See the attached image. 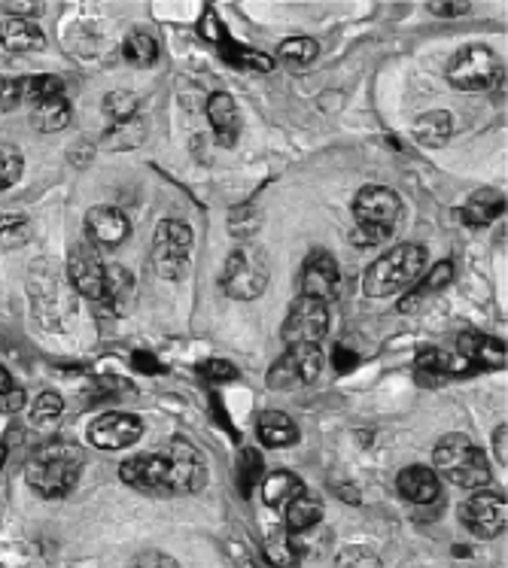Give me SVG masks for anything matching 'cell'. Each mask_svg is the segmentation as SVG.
Masks as SVG:
<instances>
[{"label":"cell","instance_id":"7dc6e473","mask_svg":"<svg viewBox=\"0 0 508 568\" xmlns=\"http://www.w3.org/2000/svg\"><path fill=\"white\" fill-rule=\"evenodd\" d=\"M22 408H25V389L13 386L10 392L0 395V411H4V414H19Z\"/></svg>","mask_w":508,"mask_h":568},{"label":"cell","instance_id":"9c48e42d","mask_svg":"<svg viewBox=\"0 0 508 568\" xmlns=\"http://www.w3.org/2000/svg\"><path fill=\"white\" fill-rule=\"evenodd\" d=\"M323 368V353L320 347H289L271 368H268V386L283 392V389H299L317 380Z\"/></svg>","mask_w":508,"mask_h":568},{"label":"cell","instance_id":"816d5d0a","mask_svg":"<svg viewBox=\"0 0 508 568\" xmlns=\"http://www.w3.org/2000/svg\"><path fill=\"white\" fill-rule=\"evenodd\" d=\"M4 10H10L13 19H25L28 13H43V4H4Z\"/></svg>","mask_w":508,"mask_h":568},{"label":"cell","instance_id":"7402d4cb","mask_svg":"<svg viewBox=\"0 0 508 568\" xmlns=\"http://www.w3.org/2000/svg\"><path fill=\"white\" fill-rule=\"evenodd\" d=\"M262 490V502L271 505V508H286L296 496L305 493V483L293 474V471H271L262 477L259 483Z\"/></svg>","mask_w":508,"mask_h":568},{"label":"cell","instance_id":"277c9868","mask_svg":"<svg viewBox=\"0 0 508 568\" xmlns=\"http://www.w3.org/2000/svg\"><path fill=\"white\" fill-rule=\"evenodd\" d=\"M271 280V262L265 256L262 247L256 243H241L238 250H232V256L226 259L223 268V292L235 301H253L268 289Z\"/></svg>","mask_w":508,"mask_h":568},{"label":"cell","instance_id":"ac0fdd59","mask_svg":"<svg viewBox=\"0 0 508 568\" xmlns=\"http://www.w3.org/2000/svg\"><path fill=\"white\" fill-rule=\"evenodd\" d=\"M396 490L405 502L429 505V502L439 499V474L426 465H408L396 477Z\"/></svg>","mask_w":508,"mask_h":568},{"label":"cell","instance_id":"30bf717a","mask_svg":"<svg viewBox=\"0 0 508 568\" xmlns=\"http://www.w3.org/2000/svg\"><path fill=\"white\" fill-rule=\"evenodd\" d=\"M119 477L134 486L137 493L147 496H165L171 499V474H168V459L165 453H137L119 465Z\"/></svg>","mask_w":508,"mask_h":568},{"label":"cell","instance_id":"4fadbf2b","mask_svg":"<svg viewBox=\"0 0 508 568\" xmlns=\"http://www.w3.org/2000/svg\"><path fill=\"white\" fill-rule=\"evenodd\" d=\"M402 213V201L387 186H366L359 189L353 201L356 225H375V228H393Z\"/></svg>","mask_w":508,"mask_h":568},{"label":"cell","instance_id":"681fc988","mask_svg":"<svg viewBox=\"0 0 508 568\" xmlns=\"http://www.w3.org/2000/svg\"><path fill=\"white\" fill-rule=\"evenodd\" d=\"M332 362H335V371H338V374H347L350 368H356L359 356H356V353H350L347 347H335V353H332Z\"/></svg>","mask_w":508,"mask_h":568},{"label":"cell","instance_id":"5bb4252c","mask_svg":"<svg viewBox=\"0 0 508 568\" xmlns=\"http://www.w3.org/2000/svg\"><path fill=\"white\" fill-rule=\"evenodd\" d=\"M341 292V271L338 262L326 250H314L302 265V295L320 298L332 304Z\"/></svg>","mask_w":508,"mask_h":568},{"label":"cell","instance_id":"44dd1931","mask_svg":"<svg viewBox=\"0 0 508 568\" xmlns=\"http://www.w3.org/2000/svg\"><path fill=\"white\" fill-rule=\"evenodd\" d=\"M502 213H505V195H499L496 189H481V192H475V195L463 204L460 219H463L469 228H484V225L496 222Z\"/></svg>","mask_w":508,"mask_h":568},{"label":"cell","instance_id":"e575fe53","mask_svg":"<svg viewBox=\"0 0 508 568\" xmlns=\"http://www.w3.org/2000/svg\"><path fill=\"white\" fill-rule=\"evenodd\" d=\"M22 171H25V158H22L19 146L0 143V192L16 186L22 180Z\"/></svg>","mask_w":508,"mask_h":568},{"label":"cell","instance_id":"83f0119b","mask_svg":"<svg viewBox=\"0 0 508 568\" xmlns=\"http://www.w3.org/2000/svg\"><path fill=\"white\" fill-rule=\"evenodd\" d=\"M122 55L134 64V67H153L156 58H159V43L153 34H143V31H134L125 37L122 43Z\"/></svg>","mask_w":508,"mask_h":568},{"label":"cell","instance_id":"d6a6232c","mask_svg":"<svg viewBox=\"0 0 508 568\" xmlns=\"http://www.w3.org/2000/svg\"><path fill=\"white\" fill-rule=\"evenodd\" d=\"M28 240H31V225L25 216H16V213L0 216V253L19 250Z\"/></svg>","mask_w":508,"mask_h":568},{"label":"cell","instance_id":"ee69618b","mask_svg":"<svg viewBox=\"0 0 508 568\" xmlns=\"http://www.w3.org/2000/svg\"><path fill=\"white\" fill-rule=\"evenodd\" d=\"M198 31H201V37H204V40H210V43H216V46L229 40V37H226V28H223V22H220V16H216L213 10H207V13L201 16Z\"/></svg>","mask_w":508,"mask_h":568},{"label":"cell","instance_id":"1f68e13d","mask_svg":"<svg viewBox=\"0 0 508 568\" xmlns=\"http://www.w3.org/2000/svg\"><path fill=\"white\" fill-rule=\"evenodd\" d=\"M262 553H265V559H268L274 568H299V562H302V556L296 553V547H293V541H289L286 532L268 535Z\"/></svg>","mask_w":508,"mask_h":568},{"label":"cell","instance_id":"f6af8a7d","mask_svg":"<svg viewBox=\"0 0 508 568\" xmlns=\"http://www.w3.org/2000/svg\"><path fill=\"white\" fill-rule=\"evenodd\" d=\"M134 568H180V565L168 553H162V550H143L134 559Z\"/></svg>","mask_w":508,"mask_h":568},{"label":"cell","instance_id":"8fae6325","mask_svg":"<svg viewBox=\"0 0 508 568\" xmlns=\"http://www.w3.org/2000/svg\"><path fill=\"white\" fill-rule=\"evenodd\" d=\"M505 496L499 493H487V490H475V496H469L460 505V520L463 526L478 535V538H496L505 532Z\"/></svg>","mask_w":508,"mask_h":568},{"label":"cell","instance_id":"74e56055","mask_svg":"<svg viewBox=\"0 0 508 568\" xmlns=\"http://www.w3.org/2000/svg\"><path fill=\"white\" fill-rule=\"evenodd\" d=\"M104 113L113 122H131L134 113H137V95H131V92H110V95H104Z\"/></svg>","mask_w":508,"mask_h":568},{"label":"cell","instance_id":"9a60e30c","mask_svg":"<svg viewBox=\"0 0 508 568\" xmlns=\"http://www.w3.org/2000/svg\"><path fill=\"white\" fill-rule=\"evenodd\" d=\"M143 435V423L131 414H122V411H113V414H104L98 417L92 426H89V441L92 447L98 450H122V447H131L137 444Z\"/></svg>","mask_w":508,"mask_h":568},{"label":"cell","instance_id":"60d3db41","mask_svg":"<svg viewBox=\"0 0 508 568\" xmlns=\"http://www.w3.org/2000/svg\"><path fill=\"white\" fill-rule=\"evenodd\" d=\"M19 104H25V83H22V79H4V76H0V113H10Z\"/></svg>","mask_w":508,"mask_h":568},{"label":"cell","instance_id":"4dcf8cb0","mask_svg":"<svg viewBox=\"0 0 508 568\" xmlns=\"http://www.w3.org/2000/svg\"><path fill=\"white\" fill-rule=\"evenodd\" d=\"M220 52H223V58L232 64V67H247V70H262V73H268V70H274V61L265 55V52H256V49H247V46H241V43H232V40H226V43H220Z\"/></svg>","mask_w":508,"mask_h":568},{"label":"cell","instance_id":"603a6c76","mask_svg":"<svg viewBox=\"0 0 508 568\" xmlns=\"http://www.w3.org/2000/svg\"><path fill=\"white\" fill-rule=\"evenodd\" d=\"M0 46L10 52H37L46 46V37L28 19H7L0 22Z\"/></svg>","mask_w":508,"mask_h":568},{"label":"cell","instance_id":"d590c367","mask_svg":"<svg viewBox=\"0 0 508 568\" xmlns=\"http://www.w3.org/2000/svg\"><path fill=\"white\" fill-rule=\"evenodd\" d=\"M451 280H454V265H451V262H439V265H435V268L429 271V277L423 280L420 292H417V295H411L408 301H402V304H399V310H411V307L417 304V298H420V295H432V292H439V289H445Z\"/></svg>","mask_w":508,"mask_h":568},{"label":"cell","instance_id":"c3c4849f","mask_svg":"<svg viewBox=\"0 0 508 568\" xmlns=\"http://www.w3.org/2000/svg\"><path fill=\"white\" fill-rule=\"evenodd\" d=\"M426 10L435 16H466L472 4H439V0H432V4H426Z\"/></svg>","mask_w":508,"mask_h":568},{"label":"cell","instance_id":"2e32d148","mask_svg":"<svg viewBox=\"0 0 508 568\" xmlns=\"http://www.w3.org/2000/svg\"><path fill=\"white\" fill-rule=\"evenodd\" d=\"M131 222L119 207H92L86 213V234L92 240V247H104L113 250L128 237Z\"/></svg>","mask_w":508,"mask_h":568},{"label":"cell","instance_id":"8992f818","mask_svg":"<svg viewBox=\"0 0 508 568\" xmlns=\"http://www.w3.org/2000/svg\"><path fill=\"white\" fill-rule=\"evenodd\" d=\"M192 228L180 219H162L153 237V265L168 280H183L189 271L192 253Z\"/></svg>","mask_w":508,"mask_h":568},{"label":"cell","instance_id":"f35d334b","mask_svg":"<svg viewBox=\"0 0 508 568\" xmlns=\"http://www.w3.org/2000/svg\"><path fill=\"white\" fill-rule=\"evenodd\" d=\"M335 568H384L369 547H344L335 556Z\"/></svg>","mask_w":508,"mask_h":568},{"label":"cell","instance_id":"484cf974","mask_svg":"<svg viewBox=\"0 0 508 568\" xmlns=\"http://www.w3.org/2000/svg\"><path fill=\"white\" fill-rule=\"evenodd\" d=\"M323 523V502L314 496V493H302L296 496L293 502L286 505V532L296 535V532H305L311 526Z\"/></svg>","mask_w":508,"mask_h":568},{"label":"cell","instance_id":"5b68a950","mask_svg":"<svg viewBox=\"0 0 508 568\" xmlns=\"http://www.w3.org/2000/svg\"><path fill=\"white\" fill-rule=\"evenodd\" d=\"M505 79V67H499L496 55L487 46H463L451 67H448V83L460 92H487Z\"/></svg>","mask_w":508,"mask_h":568},{"label":"cell","instance_id":"b9f144b4","mask_svg":"<svg viewBox=\"0 0 508 568\" xmlns=\"http://www.w3.org/2000/svg\"><path fill=\"white\" fill-rule=\"evenodd\" d=\"M393 228H375V225H356L350 231V243L356 247H381L384 240H390Z\"/></svg>","mask_w":508,"mask_h":568},{"label":"cell","instance_id":"6da1fadb","mask_svg":"<svg viewBox=\"0 0 508 568\" xmlns=\"http://www.w3.org/2000/svg\"><path fill=\"white\" fill-rule=\"evenodd\" d=\"M83 450L70 441H55L46 444L25 468V480L31 490H37L43 499H61L74 490V483L80 480L83 471Z\"/></svg>","mask_w":508,"mask_h":568},{"label":"cell","instance_id":"ba28073f","mask_svg":"<svg viewBox=\"0 0 508 568\" xmlns=\"http://www.w3.org/2000/svg\"><path fill=\"white\" fill-rule=\"evenodd\" d=\"M162 453L168 459L171 496H195V493L204 490V483H207V462H204V456L186 438H171Z\"/></svg>","mask_w":508,"mask_h":568},{"label":"cell","instance_id":"d6986e66","mask_svg":"<svg viewBox=\"0 0 508 568\" xmlns=\"http://www.w3.org/2000/svg\"><path fill=\"white\" fill-rule=\"evenodd\" d=\"M457 353L472 368H505V344L478 332H463L457 341Z\"/></svg>","mask_w":508,"mask_h":568},{"label":"cell","instance_id":"f546056e","mask_svg":"<svg viewBox=\"0 0 508 568\" xmlns=\"http://www.w3.org/2000/svg\"><path fill=\"white\" fill-rule=\"evenodd\" d=\"M67 122H70V104H67V98L40 104V107H34V113H31V125H34L37 131H43V134L61 131Z\"/></svg>","mask_w":508,"mask_h":568},{"label":"cell","instance_id":"db71d44e","mask_svg":"<svg viewBox=\"0 0 508 568\" xmlns=\"http://www.w3.org/2000/svg\"><path fill=\"white\" fill-rule=\"evenodd\" d=\"M4 459H7V447L0 444V465H4Z\"/></svg>","mask_w":508,"mask_h":568},{"label":"cell","instance_id":"ffe728a7","mask_svg":"<svg viewBox=\"0 0 508 568\" xmlns=\"http://www.w3.org/2000/svg\"><path fill=\"white\" fill-rule=\"evenodd\" d=\"M134 301V277L122 265H104V292L101 304H107L113 313H128Z\"/></svg>","mask_w":508,"mask_h":568},{"label":"cell","instance_id":"bcb514c9","mask_svg":"<svg viewBox=\"0 0 508 568\" xmlns=\"http://www.w3.org/2000/svg\"><path fill=\"white\" fill-rule=\"evenodd\" d=\"M131 365L140 371V374H150V377H156V374H165V365L150 353V350H137L134 356H131Z\"/></svg>","mask_w":508,"mask_h":568},{"label":"cell","instance_id":"4316f807","mask_svg":"<svg viewBox=\"0 0 508 568\" xmlns=\"http://www.w3.org/2000/svg\"><path fill=\"white\" fill-rule=\"evenodd\" d=\"M22 83H25V101H28V104H34V107L64 98V79H61V76H55V73L25 76Z\"/></svg>","mask_w":508,"mask_h":568},{"label":"cell","instance_id":"ab89813d","mask_svg":"<svg viewBox=\"0 0 508 568\" xmlns=\"http://www.w3.org/2000/svg\"><path fill=\"white\" fill-rule=\"evenodd\" d=\"M226 553H229V559L235 562V568H259V559H256V553H253V544L247 541V538H229L226 541Z\"/></svg>","mask_w":508,"mask_h":568},{"label":"cell","instance_id":"8d00e7d4","mask_svg":"<svg viewBox=\"0 0 508 568\" xmlns=\"http://www.w3.org/2000/svg\"><path fill=\"white\" fill-rule=\"evenodd\" d=\"M61 411H64V401L58 392H40L31 404V423H37V426L52 423L61 417Z\"/></svg>","mask_w":508,"mask_h":568},{"label":"cell","instance_id":"cb8c5ba5","mask_svg":"<svg viewBox=\"0 0 508 568\" xmlns=\"http://www.w3.org/2000/svg\"><path fill=\"white\" fill-rule=\"evenodd\" d=\"M451 134H454V119H451V113H445V110H429V113H423V116L414 122V137H417V143H420V146H429V149L445 146V143L451 140Z\"/></svg>","mask_w":508,"mask_h":568},{"label":"cell","instance_id":"7bdbcfd3","mask_svg":"<svg viewBox=\"0 0 508 568\" xmlns=\"http://www.w3.org/2000/svg\"><path fill=\"white\" fill-rule=\"evenodd\" d=\"M201 377L210 380V383H229V380H238V368L226 359H210V362H201Z\"/></svg>","mask_w":508,"mask_h":568},{"label":"cell","instance_id":"f5cc1de1","mask_svg":"<svg viewBox=\"0 0 508 568\" xmlns=\"http://www.w3.org/2000/svg\"><path fill=\"white\" fill-rule=\"evenodd\" d=\"M13 386H16V383H13V374H10V371H7L4 365H0V395H4V392H10Z\"/></svg>","mask_w":508,"mask_h":568},{"label":"cell","instance_id":"7a4b0ae2","mask_svg":"<svg viewBox=\"0 0 508 568\" xmlns=\"http://www.w3.org/2000/svg\"><path fill=\"white\" fill-rule=\"evenodd\" d=\"M423 268H426V250L420 243H402V247H393L390 253H384L369 265L366 277H362V289H366L369 298L399 295L417 283Z\"/></svg>","mask_w":508,"mask_h":568},{"label":"cell","instance_id":"3957f363","mask_svg":"<svg viewBox=\"0 0 508 568\" xmlns=\"http://www.w3.org/2000/svg\"><path fill=\"white\" fill-rule=\"evenodd\" d=\"M432 471L442 474L445 480H451L454 486H463V490H481V486L490 483V465L481 447L472 444V438L454 432L445 435L432 450Z\"/></svg>","mask_w":508,"mask_h":568},{"label":"cell","instance_id":"52a82bcc","mask_svg":"<svg viewBox=\"0 0 508 568\" xmlns=\"http://www.w3.org/2000/svg\"><path fill=\"white\" fill-rule=\"evenodd\" d=\"M329 332V304L320 298L299 295L296 304L289 307L283 322V341L286 347H320V341Z\"/></svg>","mask_w":508,"mask_h":568},{"label":"cell","instance_id":"f907efd6","mask_svg":"<svg viewBox=\"0 0 508 568\" xmlns=\"http://www.w3.org/2000/svg\"><path fill=\"white\" fill-rule=\"evenodd\" d=\"M505 444H508V426L502 423L496 432H493V450H496V459L505 465L508 462V450H505Z\"/></svg>","mask_w":508,"mask_h":568},{"label":"cell","instance_id":"f1b7e54d","mask_svg":"<svg viewBox=\"0 0 508 568\" xmlns=\"http://www.w3.org/2000/svg\"><path fill=\"white\" fill-rule=\"evenodd\" d=\"M235 477H238V490H241V496L250 499V496L259 490L262 477H265V462H262L259 450L247 447V450L241 453V462H238V474H235Z\"/></svg>","mask_w":508,"mask_h":568},{"label":"cell","instance_id":"d4e9b609","mask_svg":"<svg viewBox=\"0 0 508 568\" xmlns=\"http://www.w3.org/2000/svg\"><path fill=\"white\" fill-rule=\"evenodd\" d=\"M259 441L265 447H289L299 441V429L283 411H262L259 414Z\"/></svg>","mask_w":508,"mask_h":568},{"label":"cell","instance_id":"e0dca14e","mask_svg":"<svg viewBox=\"0 0 508 568\" xmlns=\"http://www.w3.org/2000/svg\"><path fill=\"white\" fill-rule=\"evenodd\" d=\"M207 119H210L216 143L226 146V149H232L238 143V137H241V113H238V104H235L232 95H226V92L210 95Z\"/></svg>","mask_w":508,"mask_h":568},{"label":"cell","instance_id":"836d02e7","mask_svg":"<svg viewBox=\"0 0 508 568\" xmlns=\"http://www.w3.org/2000/svg\"><path fill=\"white\" fill-rule=\"evenodd\" d=\"M317 52H320V46H317V40H311V37H293V40H283V43L277 46V55H280L286 64H293V67H308V64L317 58Z\"/></svg>","mask_w":508,"mask_h":568},{"label":"cell","instance_id":"7c38bea8","mask_svg":"<svg viewBox=\"0 0 508 568\" xmlns=\"http://www.w3.org/2000/svg\"><path fill=\"white\" fill-rule=\"evenodd\" d=\"M67 280L83 298L101 304L104 292V262L92 243H77L74 250L67 253Z\"/></svg>","mask_w":508,"mask_h":568}]
</instances>
